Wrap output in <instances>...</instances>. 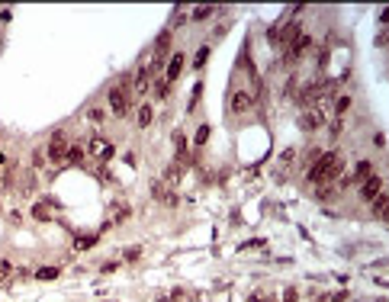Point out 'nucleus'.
Here are the masks:
<instances>
[{
    "mask_svg": "<svg viewBox=\"0 0 389 302\" xmlns=\"http://www.w3.org/2000/svg\"><path fill=\"white\" fill-rule=\"evenodd\" d=\"M344 174V154L341 151H322V158L306 167V180L309 184H335Z\"/></svg>",
    "mask_w": 389,
    "mask_h": 302,
    "instance_id": "obj_1",
    "label": "nucleus"
},
{
    "mask_svg": "<svg viewBox=\"0 0 389 302\" xmlns=\"http://www.w3.org/2000/svg\"><path fill=\"white\" fill-rule=\"evenodd\" d=\"M106 100H109V110H113V116H119V119H126L129 116V110H132V90L129 87H109V93H106Z\"/></svg>",
    "mask_w": 389,
    "mask_h": 302,
    "instance_id": "obj_2",
    "label": "nucleus"
},
{
    "mask_svg": "<svg viewBox=\"0 0 389 302\" xmlns=\"http://www.w3.org/2000/svg\"><path fill=\"white\" fill-rule=\"evenodd\" d=\"M129 215H132V206H129V203H123V199H109V206H106V222L100 225V232H109V228L123 225Z\"/></svg>",
    "mask_w": 389,
    "mask_h": 302,
    "instance_id": "obj_3",
    "label": "nucleus"
},
{
    "mask_svg": "<svg viewBox=\"0 0 389 302\" xmlns=\"http://www.w3.org/2000/svg\"><path fill=\"white\" fill-rule=\"evenodd\" d=\"M45 158L52 164H62L68 158V135H65V129L52 132V138H48V145H45Z\"/></svg>",
    "mask_w": 389,
    "mask_h": 302,
    "instance_id": "obj_4",
    "label": "nucleus"
},
{
    "mask_svg": "<svg viewBox=\"0 0 389 302\" xmlns=\"http://www.w3.org/2000/svg\"><path fill=\"white\" fill-rule=\"evenodd\" d=\"M325 119H328V106L319 103V106H312V110H302L299 129H302V132H319V129L325 126Z\"/></svg>",
    "mask_w": 389,
    "mask_h": 302,
    "instance_id": "obj_5",
    "label": "nucleus"
},
{
    "mask_svg": "<svg viewBox=\"0 0 389 302\" xmlns=\"http://www.w3.org/2000/svg\"><path fill=\"white\" fill-rule=\"evenodd\" d=\"M151 80H154V74H151L148 62H142V65L135 68V77H132V100H135V96H145V93H148Z\"/></svg>",
    "mask_w": 389,
    "mask_h": 302,
    "instance_id": "obj_6",
    "label": "nucleus"
},
{
    "mask_svg": "<svg viewBox=\"0 0 389 302\" xmlns=\"http://www.w3.org/2000/svg\"><path fill=\"white\" fill-rule=\"evenodd\" d=\"M87 151L93 154V158L96 161H109V158H113V154H116V148H113V142H106V138H100V135H93L90 142H87Z\"/></svg>",
    "mask_w": 389,
    "mask_h": 302,
    "instance_id": "obj_7",
    "label": "nucleus"
},
{
    "mask_svg": "<svg viewBox=\"0 0 389 302\" xmlns=\"http://www.w3.org/2000/svg\"><path fill=\"white\" fill-rule=\"evenodd\" d=\"M380 193H383V177H380V174H373V177H367V180L360 184V199H363V203H373Z\"/></svg>",
    "mask_w": 389,
    "mask_h": 302,
    "instance_id": "obj_8",
    "label": "nucleus"
},
{
    "mask_svg": "<svg viewBox=\"0 0 389 302\" xmlns=\"http://www.w3.org/2000/svg\"><path fill=\"white\" fill-rule=\"evenodd\" d=\"M251 106H254V100H251V93H248V90H235V93H232V100H228V110H232L235 116L248 113Z\"/></svg>",
    "mask_w": 389,
    "mask_h": 302,
    "instance_id": "obj_9",
    "label": "nucleus"
},
{
    "mask_svg": "<svg viewBox=\"0 0 389 302\" xmlns=\"http://www.w3.org/2000/svg\"><path fill=\"white\" fill-rule=\"evenodd\" d=\"M171 39H174V35H171V29H164V32L154 39V62H161V65H164L167 52H171Z\"/></svg>",
    "mask_w": 389,
    "mask_h": 302,
    "instance_id": "obj_10",
    "label": "nucleus"
},
{
    "mask_svg": "<svg viewBox=\"0 0 389 302\" xmlns=\"http://www.w3.org/2000/svg\"><path fill=\"white\" fill-rule=\"evenodd\" d=\"M180 71H184V52H174V55H171V62H167V74H164V80H167V84H174V80L180 77Z\"/></svg>",
    "mask_w": 389,
    "mask_h": 302,
    "instance_id": "obj_11",
    "label": "nucleus"
},
{
    "mask_svg": "<svg viewBox=\"0 0 389 302\" xmlns=\"http://www.w3.org/2000/svg\"><path fill=\"white\" fill-rule=\"evenodd\" d=\"M180 177H184V164H177V161H174V164H167V167H164V177H161V180H164L167 187H177V184H180Z\"/></svg>",
    "mask_w": 389,
    "mask_h": 302,
    "instance_id": "obj_12",
    "label": "nucleus"
},
{
    "mask_svg": "<svg viewBox=\"0 0 389 302\" xmlns=\"http://www.w3.org/2000/svg\"><path fill=\"white\" fill-rule=\"evenodd\" d=\"M35 190V171L29 167V171H20V193L23 196H29V193Z\"/></svg>",
    "mask_w": 389,
    "mask_h": 302,
    "instance_id": "obj_13",
    "label": "nucleus"
},
{
    "mask_svg": "<svg viewBox=\"0 0 389 302\" xmlns=\"http://www.w3.org/2000/svg\"><path fill=\"white\" fill-rule=\"evenodd\" d=\"M351 177H354L357 184H363L367 177H373V161H357V164H354V171H351Z\"/></svg>",
    "mask_w": 389,
    "mask_h": 302,
    "instance_id": "obj_14",
    "label": "nucleus"
},
{
    "mask_svg": "<svg viewBox=\"0 0 389 302\" xmlns=\"http://www.w3.org/2000/svg\"><path fill=\"white\" fill-rule=\"evenodd\" d=\"M84 158H87V148H84L81 142H74V145H68V164H84Z\"/></svg>",
    "mask_w": 389,
    "mask_h": 302,
    "instance_id": "obj_15",
    "label": "nucleus"
},
{
    "mask_svg": "<svg viewBox=\"0 0 389 302\" xmlns=\"http://www.w3.org/2000/svg\"><path fill=\"white\" fill-rule=\"evenodd\" d=\"M370 206H373V219H386V209H389V196H386V190L370 203Z\"/></svg>",
    "mask_w": 389,
    "mask_h": 302,
    "instance_id": "obj_16",
    "label": "nucleus"
},
{
    "mask_svg": "<svg viewBox=\"0 0 389 302\" xmlns=\"http://www.w3.org/2000/svg\"><path fill=\"white\" fill-rule=\"evenodd\" d=\"M151 123H154V110H151V103H142V106H139V123H135V126H139V129H148Z\"/></svg>",
    "mask_w": 389,
    "mask_h": 302,
    "instance_id": "obj_17",
    "label": "nucleus"
},
{
    "mask_svg": "<svg viewBox=\"0 0 389 302\" xmlns=\"http://www.w3.org/2000/svg\"><path fill=\"white\" fill-rule=\"evenodd\" d=\"M335 196H338L335 184H319V190H315V199H319V203H328V199H335Z\"/></svg>",
    "mask_w": 389,
    "mask_h": 302,
    "instance_id": "obj_18",
    "label": "nucleus"
},
{
    "mask_svg": "<svg viewBox=\"0 0 389 302\" xmlns=\"http://www.w3.org/2000/svg\"><path fill=\"white\" fill-rule=\"evenodd\" d=\"M58 273H62L58 267H39L32 276H35V280H42V283H52V280H58Z\"/></svg>",
    "mask_w": 389,
    "mask_h": 302,
    "instance_id": "obj_19",
    "label": "nucleus"
},
{
    "mask_svg": "<svg viewBox=\"0 0 389 302\" xmlns=\"http://www.w3.org/2000/svg\"><path fill=\"white\" fill-rule=\"evenodd\" d=\"M209 16H216V7H197V10L190 13V19H193V23H206Z\"/></svg>",
    "mask_w": 389,
    "mask_h": 302,
    "instance_id": "obj_20",
    "label": "nucleus"
},
{
    "mask_svg": "<svg viewBox=\"0 0 389 302\" xmlns=\"http://www.w3.org/2000/svg\"><path fill=\"white\" fill-rule=\"evenodd\" d=\"M319 158H322V148H319V145H309V148L302 151V164H306V167H309V164H315Z\"/></svg>",
    "mask_w": 389,
    "mask_h": 302,
    "instance_id": "obj_21",
    "label": "nucleus"
},
{
    "mask_svg": "<svg viewBox=\"0 0 389 302\" xmlns=\"http://www.w3.org/2000/svg\"><path fill=\"white\" fill-rule=\"evenodd\" d=\"M167 190H171V187H167L164 180H151V196H154L158 203H164V196H167Z\"/></svg>",
    "mask_w": 389,
    "mask_h": 302,
    "instance_id": "obj_22",
    "label": "nucleus"
},
{
    "mask_svg": "<svg viewBox=\"0 0 389 302\" xmlns=\"http://www.w3.org/2000/svg\"><path fill=\"white\" fill-rule=\"evenodd\" d=\"M87 119H90L93 126H103V123H106V110H100V106H90V110H87Z\"/></svg>",
    "mask_w": 389,
    "mask_h": 302,
    "instance_id": "obj_23",
    "label": "nucleus"
},
{
    "mask_svg": "<svg viewBox=\"0 0 389 302\" xmlns=\"http://www.w3.org/2000/svg\"><path fill=\"white\" fill-rule=\"evenodd\" d=\"M10 276H13V267H10V260H0V286H10Z\"/></svg>",
    "mask_w": 389,
    "mask_h": 302,
    "instance_id": "obj_24",
    "label": "nucleus"
},
{
    "mask_svg": "<svg viewBox=\"0 0 389 302\" xmlns=\"http://www.w3.org/2000/svg\"><path fill=\"white\" fill-rule=\"evenodd\" d=\"M45 161H48V158H45V148H35V151H32V171H42Z\"/></svg>",
    "mask_w": 389,
    "mask_h": 302,
    "instance_id": "obj_25",
    "label": "nucleus"
},
{
    "mask_svg": "<svg viewBox=\"0 0 389 302\" xmlns=\"http://www.w3.org/2000/svg\"><path fill=\"white\" fill-rule=\"evenodd\" d=\"M93 245H96V235H84V238L74 241V251H87V248H93Z\"/></svg>",
    "mask_w": 389,
    "mask_h": 302,
    "instance_id": "obj_26",
    "label": "nucleus"
},
{
    "mask_svg": "<svg viewBox=\"0 0 389 302\" xmlns=\"http://www.w3.org/2000/svg\"><path fill=\"white\" fill-rule=\"evenodd\" d=\"M167 93H171V84H167V80H154V96H158V100H167Z\"/></svg>",
    "mask_w": 389,
    "mask_h": 302,
    "instance_id": "obj_27",
    "label": "nucleus"
},
{
    "mask_svg": "<svg viewBox=\"0 0 389 302\" xmlns=\"http://www.w3.org/2000/svg\"><path fill=\"white\" fill-rule=\"evenodd\" d=\"M341 132H344V119H341V116H335V119H332V126H328V135L338 138Z\"/></svg>",
    "mask_w": 389,
    "mask_h": 302,
    "instance_id": "obj_28",
    "label": "nucleus"
},
{
    "mask_svg": "<svg viewBox=\"0 0 389 302\" xmlns=\"http://www.w3.org/2000/svg\"><path fill=\"white\" fill-rule=\"evenodd\" d=\"M347 106H351V96H347V93H338V96H335V113L341 116V113L347 110Z\"/></svg>",
    "mask_w": 389,
    "mask_h": 302,
    "instance_id": "obj_29",
    "label": "nucleus"
},
{
    "mask_svg": "<svg viewBox=\"0 0 389 302\" xmlns=\"http://www.w3.org/2000/svg\"><path fill=\"white\" fill-rule=\"evenodd\" d=\"M139 257H142V248H139V245H135V248H126V251H123V260H129V264H135Z\"/></svg>",
    "mask_w": 389,
    "mask_h": 302,
    "instance_id": "obj_30",
    "label": "nucleus"
},
{
    "mask_svg": "<svg viewBox=\"0 0 389 302\" xmlns=\"http://www.w3.org/2000/svg\"><path fill=\"white\" fill-rule=\"evenodd\" d=\"M161 206H167V209H177V206H180V196H177L174 190H167V196H164V203H161Z\"/></svg>",
    "mask_w": 389,
    "mask_h": 302,
    "instance_id": "obj_31",
    "label": "nucleus"
},
{
    "mask_svg": "<svg viewBox=\"0 0 389 302\" xmlns=\"http://www.w3.org/2000/svg\"><path fill=\"white\" fill-rule=\"evenodd\" d=\"M206 58H209V45H203L200 52H197V58H193V65H197V71H200V68L206 65Z\"/></svg>",
    "mask_w": 389,
    "mask_h": 302,
    "instance_id": "obj_32",
    "label": "nucleus"
},
{
    "mask_svg": "<svg viewBox=\"0 0 389 302\" xmlns=\"http://www.w3.org/2000/svg\"><path fill=\"white\" fill-rule=\"evenodd\" d=\"M32 215H35L39 222H48V219H52V212H48V206H42V203H39V206L32 209Z\"/></svg>",
    "mask_w": 389,
    "mask_h": 302,
    "instance_id": "obj_33",
    "label": "nucleus"
},
{
    "mask_svg": "<svg viewBox=\"0 0 389 302\" xmlns=\"http://www.w3.org/2000/svg\"><path fill=\"white\" fill-rule=\"evenodd\" d=\"M209 132H212V129L206 126V123H203V126L197 129V145H200V148H203V145H206V138H209Z\"/></svg>",
    "mask_w": 389,
    "mask_h": 302,
    "instance_id": "obj_34",
    "label": "nucleus"
},
{
    "mask_svg": "<svg viewBox=\"0 0 389 302\" xmlns=\"http://www.w3.org/2000/svg\"><path fill=\"white\" fill-rule=\"evenodd\" d=\"M187 19H190V13H187V10H174V19H171V26H184Z\"/></svg>",
    "mask_w": 389,
    "mask_h": 302,
    "instance_id": "obj_35",
    "label": "nucleus"
},
{
    "mask_svg": "<svg viewBox=\"0 0 389 302\" xmlns=\"http://www.w3.org/2000/svg\"><path fill=\"white\" fill-rule=\"evenodd\" d=\"M200 96H203V84L197 80V84H193V96H190V110H193V106L200 103Z\"/></svg>",
    "mask_w": 389,
    "mask_h": 302,
    "instance_id": "obj_36",
    "label": "nucleus"
},
{
    "mask_svg": "<svg viewBox=\"0 0 389 302\" xmlns=\"http://www.w3.org/2000/svg\"><path fill=\"white\" fill-rule=\"evenodd\" d=\"M280 302H299V293H296V286H286V293Z\"/></svg>",
    "mask_w": 389,
    "mask_h": 302,
    "instance_id": "obj_37",
    "label": "nucleus"
},
{
    "mask_svg": "<svg viewBox=\"0 0 389 302\" xmlns=\"http://www.w3.org/2000/svg\"><path fill=\"white\" fill-rule=\"evenodd\" d=\"M293 161H296V148H286L280 154V164H293Z\"/></svg>",
    "mask_w": 389,
    "mask_h": 302,
    "instance_id": "obj_38",
    "label": "nucleus"
},
{
    "mask_svg": "<svg viewBox=\"0 0 389 302\" xmlns=\"http://www.w3.org/2000/svg\"><path fill=\"white\" fill-rule=\"evenodd\" d=\"M96 180H103V184H113V174H109L106 167H96Z\"/></svg>",
    "mask_w": 389,
    "mask_h": 302,
    "instance_id": "obj_39",
    "label": "nucleus"
},
{
    "mask_svg": "<svg viewBox=\"0 0 389 302\" xmlns=\"http://www.w3.org/2000/svg\"><path fill=\"white\" fill-rule=\"evenodd\" d=\"M373 145H376V148H386V135H383V132H376V135H373Z\"/></svg>",
    "mask_w": 389,
    "mask_h": 302,
    "instance_id": "obj_40",
    "label": "nucleus"
},
{
    "mask_svg": "<svg viewBox=\"0 0 389 302\" xmlns=\"http://www.w3.org/2000/svg\"><path fill=\"white\" fill-rule=\"evenodd\" d=\"M13 276H16V280H29V276H32V273H29L26 267H20V270H13Z\"/></svg>",
    "mask_w": 389,
    "mask_h": 302,
    "instance_id": "obj_41",
    "label": "nucleus"
},
{
    "mask_svg": "<svg viewBox=\"0 0 389 302\" xmlns=\"http://www.w3.org/2000/svg\"><path fill=\"white\" fill-rule=\"evenodd\" d=\"M248 302H264V293H254V296H248Z\"/></svg>",
    "mask_w": 389,
    "mask_h": 302,
    "instance_id": "obj_42",
    "label": "nucleus"
},
{
    "mask_svg": "<svg viewBox=\"0 0 389 302\" xmlns=\"http://www.w3.org/2000/svg\"><path fill=\"white\" fill-rule=\"evenodd\" d=\"M158 302H171V296H158Z\"/></svg>",
    "mask_w": 389,
    "mask_h": 302,
    "instance_id": "obj_43",
    "label": "nucleus"
},
{
    "mask_svg": "<svg viewBox=\"0 0 389 302\" xmlns=\"http://www.w3.org/2000/svg\"><path fill=\"white\" fill-rule=\"evenodd\" d=\"M264 302H280V299H274V296H264Z\"/></svg>",
    "mask_w": 389,
    "mask_h": 302,
    "instance_id": "obj_44",
    "label": "nucleus"
}]
</instances>
